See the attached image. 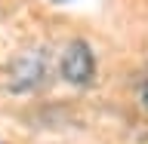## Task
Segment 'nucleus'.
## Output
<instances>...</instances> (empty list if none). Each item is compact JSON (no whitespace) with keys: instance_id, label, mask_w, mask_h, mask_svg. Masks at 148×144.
Returning <instances> with one entry per match:
<instances>
[{"instance_id":"f257e3e1","label":"nucleus","mask_w":148,"mask_h":144,"mask_svg":"<svg viewBox=\"0 0 148 144\" xmlns=\"http://www.w3.org/2000/svg\"><path fill=\"white\" fill-rule=\"evenodd\" d=\"M59 74H62L65 83L71 86H90L92 77H96V55H92L90 43L74 37L68 40V46L62 49V58H59Z\"/></svg>"},{"instance_id":"f03ea898","label":"nucleus","mask_w":148,"mask_h":144,"mask_svg":"<svg viewBox=\"0 0 148 144\" xmlns=\"http://www.w3.org/2000/svg\"><path fill=\"white\" fill-rule=\"evenodd\" d=\"M43 74H46V55L40 52V49L22 52L16 58V64L9 68V89H12V92L34 89L37 83L43 80Z\"/></svg>"},{"instance_id":"7ed1b4c3","label":"nucleus","mask_w":148,"mask_h":144,"mask_svg":"<svg viewBox=\"0 0 148 144\" xmlns=\"http://www.w3.org/2000/svg\"><path fill=\"white\" fill-rule=\"evenodd\" d=\"M136 98L142 104V110H148V68L136 77Z\"/></svg>"},{"instance_id":"20e7f679","label":"nucleus","mask_w":148,"mask_h":144,"mask_svg":"<svg viewBox=\"0 0 148 144\" xmlns=\"http://www.w3.org/2000/svg\"><path fill=\"white\" fill-rule=\"evenodd\" d=\"M56 3H62V0H56Z\"/></svg>"}]
</instances>
